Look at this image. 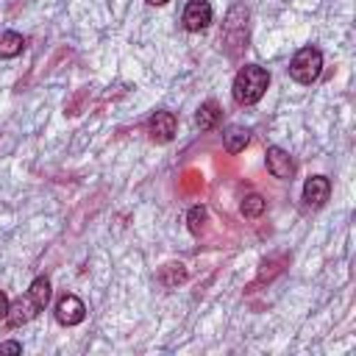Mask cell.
Returning a JSON list of instances; mask_svg holds the SVG:
<instances>
[{"mask_svg": "<svg viewBox=\"0 0 356 356\" xmlns=\"http://www.w3.org/2000/svg\"><path fill=\"white\" fill-rule=\"evenodd\" d=\"M267 170L275 175V178H281V181H289L292 175H295V161H292V156L286 153V150H281V147H267Z\"/></svg>", "mask_w": 356, "mask_h": 356, "instance_id": "9", "label": "cell"}, {"mask_svg": "<svg viewBox=\"0 0 356 356\" xmlns=\"http://www.w3.org/2000/svg\"><path fill=\"white\" fill-rule=\"evenodd\" d=\"M220 39H222V47L228 50V56H239V50L248 47V8L234 6L228 11Z\"/></svg>", "mask_w": 356, "mask_h": 356, "instance_id": "2", "label": "cell"}, {"mask_svg": "<svg viewBox=\"0 0 356 356\" xmlns=\"http://www.w3.org/2000/svg\"><path fill=\"white\" fill-rule=\"evenodd\" d=\"M6 312H8V298H6V292L0 289V320H6Z\"/></svg>", "mask_w": 356, "mask_h": 356, "instance_id": "17", "label": "cell"}, {"mask_svg": "<svg viewBox=\"0 0 356 356\" xmlns=\"http://www.w3.org/2000/svg\"><path fill=\"white\" fill-rule=\"evenodd\" d=\"M220 117H222L220 106H217L214 100H206V103H200V108H197V114H195V122H197L200 131H211V128H217Z\"/></svg>", "mask_w": 356, "mask_h": 356, "instance_id": "10", "label": "cell"}, {"mask_svg": "<svg viewBox=\"0 0 356 356\" xmlns=\"http://www.w3.org/2000/svg\"><path fill=\"white\" fill-rule=\"evenodd\" d=\"M86 317V306L78 295H61L56 303V320L61 325H78Z\"/></svg>", "mask_w": 356, "mask_h": 356, "instance_id": "6", "label": "cell"}, {"mask_svg": "<svg viewBox=\"0 0 356 356\" xmlns=\"http://www.w3.org/2000/svg\"><path fill=\"white\" fill-rule=\"evenodd\" d=\"M328 195H331V181H328L325 175H312V178H306V184H303V200H306V206L320 209V206H325Z\"/></svg>", "mask_w": 356, "mask_h": 356, "instance_id": "8", "label": "cell"}, {"mask_svg": "<svg viewBox=\"0 0 356 356\" xmlns=\"http://www.w3.org/2000/svg\"><path fill=\"white\" fill-rule=\"evenodd\" d=\"M175 114L172 111H156L150 120H147V131H150V139L153 142H159V145H164V142H170L172 136H175Z\"/></svg>", "mask_w": 356, "mask_h": 356, "instance_id": "7", "label": "cell"}, {"mask_svg": "<svg viewBox=\"0 0 356 356\" xmlns=\"http://www.w3.org/2000/svg\"><path fill=\"white\" fill-rule=\"evenodd\" d=\"M159 281L164 284V286H178V284H184L186 281V267L181 264V261H170V264H164L161 267V273H159Z\"/></svg>", "mask_w": 356, "mask_h": 356, "instance_id": "13", "label": "cell"}, {"mask_svg": "<svg viewBox=\"0 0 356 356\" xmlns=\"http://www.w3.org/2000/svg\"><path fill=\"white\" fill-rule=\"evenodd\" d=\"M0 353H22L19 342H0Z\"/></svg>", "mask_w": 356, "mask_h": 356, "instance_id": "16", "label": "cell"}, {"mask_svg": "<svg viewBox=\"0 0 356 356\" xmlns=\"http://www.w3.org/2000/svg\"><path fill=\"white\" fill-rule=\"evenodd\" d=\"M267 86H270V72L264 67H259V64H245L234 78L231 95H234V100L239 106H253V103H259L264 97Z\"/></svg>", "mask_w": 356, "mask_h": 356, "instance_id": "1", "label": "cell"}, {"mask_svg": "<svg viewBox=\"0 0 356 356\" xmlns=\"http://www.w3.org/2000/svg\"><path fill=\"white\" fill-rule=\"evenodd\" d=\"M222 139H225V150H228V153H239V150H245V145L250 142V131L242 128V125H231V128L222 134Z\"/></svg>", "mask_w": 356, "mask_h": 356, "instance_id": "12", "label": "cell"}, {"mask_svg": "<svg viewBox=\"0 0 356 356\" xmlns=\"http://www.w3.org/2000/svg\"><path fill=\"white\" fill-rule=\"evenodd\" d=\"M22 47H25L22 33H17V31H3L0 33V58H14V56L22 53Z\"/></svg>", "mask_w": 356, "mask_h": 356, "instance_id": "11", "label": "cell"}, {"mask_svg": "<svg viewBox=\"0 0 356 356\" xmlns=\"http://www.w3.org/2000/svg\"><path fill=\"white\" fill-rule=\"evenodd\" d=\"M211 17H214V11H211V3L209 0H189L186 8H184V28L192 31V33H197V31L209 28Z\"/></svg>", "mask_w": 356, "mask_h": 356, "instance_id": "5", "label": "cell"}, {"mask_svg": "<svg viewBox=\"0 0 356 356\" xmlns=\"http://www.w3.org/2000/svg\"><path fill=\"white\" fill-rule=\"evenodd\" d=\"M264 206H267V203H264V197L253 192V195H245V200H242V206H239V209H242V214H245V217H250V220H253V217H259V214L264 211Z\"/></svg>", "mask_w": 356, "mask_h": 356, "instance_id": "14", "label": "cell"}, {"mask_svg": "<svg viewBox=\"0 0 356 356\" xmlns=\"http://www.w3.org/2000/svg\"><path fill=\"white\" fill-rule=\"evenodd\" d=\"M42 312V306L36 303V298L31 295V292H25L22 298H17L14 303H8V312H6V323L11 325V328H19V325H25V323H31L36 314Z\"/></svg>", "mask_w": 356, "mask_h": 356, "instance_id": "4", "label": "cell"}, {"mask_svg": "<svg viewBox=\"0 0 356 356\" xmlns=\"http://www.w3.org/2000/svg\"><path fill=\"white\" fill-rule=\"evenodd\" d=\"M186 222H189V231L192 234H200V228L206 222V209L203 206H192L189 214H186Z\"/></svg>", "mask_w": 356, "mask_h": 356, "instance_id": "15", "label": "cell"}, {"mask_svg": "<svg viewBox=\"0 0 356 356\" xmlns=\"http://www.w3.org/2000/svg\"><path fill=\"white\" fill-rule=\"evenodd\" d=\"M147 6H164V3H170V0H145Z\"/></svg>", "mask_w": 356, "mask_h": 356, "instance_id": "18", "label": "cell"}, {"mask_svg": "<svg viewBox=\"0 0 356 356\" xmlns=\"http://www.w3.org/2000/svg\"><path fill=\"white\" fill-rule=\"evenodd\" d=\"M323 72V53L317 47H300L289 61V75L298 83H314Z\"/></svg>", "mask_w": 356, "mask_h": 356, "instance_id": "3", "label": "cell"}]
</instances>
